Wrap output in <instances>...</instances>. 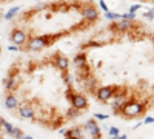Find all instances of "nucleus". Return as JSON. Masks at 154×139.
Segmentation results:
<instances>
[{"instance_id": "nucleus-1", "label": "nucleus", "mask_w": 154, "mask_h": 139, "mask_svg": "<svg viewBox=\"0 0 154 139\" xmlns=\"http://www.w3.org/2000/svg\"><path fill=\"white\" fill-rule=\"evenodd\" d=\"M146 108H148V107H146L143 102L134 99V97H130V99L125 102V105L122 107L120 114L125 116L126 119H134V117H139V116L145 114Z\"/></svg>"}, {"instance_id": "nucleus-2", "label": "nucleus", "mask_w": 154, "mask_h": 139, "mask_svg": "<svg viewBox=\"0 0 154 139\" xmlns=\"http://www.w3.org/2000/svg\"><path fill=\"white\" fill-rule=\"evenodd\" d=\"M66 97H68L69 104H71L74 108H77V110H85V108H88V99H86L83 94L74 93V91L71 90V87L68 88V91H66Z\"/></svg>"}, {"instance_id": "nucleus-3", "label": "nucleus", "mask_w": 154, "mask_h": 139, "mask_svg": "<svg viewBox=\"0 0 154 139\" xmlns=\"http://www.w3.org/2000/svg\"><path fill=\"white\" fill-rule=\"evenodd\" d=\"M49 36H36L31 37L28 42H26V50L28 51H40L42 48H45L48 43H51L52 40H49Z\"/></svg>"}, {"instance_id": "nucleus-4", "label": "nucleus", "mask_w": 154, "mask_h": 139, "mask_svg": "<svg viewBox=\"0 0 154 139\" xmlns=\"http://www.w3.org/2000/svg\"><path fill=\"white\" fill-rule=\"evenodd\" d=\"M117 87H114V85H106V87H100V88H97V91H96V97H97V101H100V102H106V101H110L112 96L116 94V91H117Z\"/></svg>"}, {"instance_id": "nucleus-5", "label": "nucleus", "mask_w": 154, "mask_h": 139, "mask_svg": "<svg viewBox=\"0 0 154 139\" xmlns=\"http://www.w3.org/2000/svg\"><path fill=\"white\" fill-rule=\"evenodd\" d=\"M83 130L92 138H102V133H100V127L99 124L94 119H88L83 125Z\"/></svg>"}, {"instance_id": "nucleus-6", "label": "nucleus", "mask_w": 154, "mask_h": 139, "mask_svg": "<svg viewBox=\"0 0 154 139\" xmlns=\"http://www.w3.org/2000/svg\"><path fill=\"white\" fill-rule=\"evenodd\" d=\"M26 39H28V36H26V33L23 30H19V28H16V30H12L11 34H9V40L12 42V43H16V45H23Z\"/></svg>"}, {"instance_id": "nucleus-7", "label": "nucleus", "mask_w": 154, "mask_h": 139, "mask_svg": "<svg viewBox=\"0 0 154 139\" xmlns=\"http://www.w3.org/2000/svg\"><path fill=\"white\" fill-rule=\"evenodd\" d=\"M82 16L83 19L86 20V22H94V20L99 19V11L94 8V6H85V8L82 9Z\"/></svg>"}, {"instance_id": "nucleus-8", "label": "nucleus", "mask_w": 154, "mask_h": 139, "mask_svg": "<svg viewBox=\"0 0 154 139\" xmlns=\"http://www.w3.org/2000/svg\"><path fill=\"white\" fill-rule=\"evenodd\" d=\"M52 64H54L60 71H66V70H68V67H69V60L65 57V56H62V54H57L54 59H52Z\"/></svg>"}, {"instance_id": "nucleus-9", "label": "nucleus", "mask_w": 154, "mask_h": 139, "mask_svg": "<svg viewBox=\"0 0 154 139\" xmlns=\"http://www.w3.org/2000/svg\"><path fill=\"white\" fill-rule=\"evenodd\" d=\"M19 113L22 119H32L34 117V110H32L31 105H22L19 108Z\"/></svg>"}, {"instance_id": "nucleus-10", "label": "nucleus", "mask_w": 154, "mask_h": 139, "mask_svg": "<svg viewBox=\"0 0 154 139\" xmlns=\"http://www.w3.org/2000/svg\"><path fill=\"white\" fill-rule=\"evenodd\" d=\"M5 107L8 108V110H16L19 107L17 97L14 94H8V96H6V99H5Z\"/></svg>"}, {"instance_id": "nucleus-11", "label": "nucleus", "mask_w": 154, "mask_h": 139, "mask_svg": "<svg viewBox=\"0 0 154 139\" xmlns=\"http://www.w3.org/2000/svg\"><path fill=\"white\" fill-rule=\"evenodd\" d=\"M66 138H77V139H82L83 138V130L80 127H72L71 130H66L65 133Z\"/></svg>"}, {"instance_id": "nucleus-12", "label": "nucleus", "mask_w": 154, "mask_h": 139, "mask_svg": "<svg viewBox=\"0 0 154 139\" xmlns=\"http://www.w3.org/2000/svg\"><path fill=\"white\" fill-rule=\"evenodd\" d=\"M74 65H76L77 68L86 65V54H85V53H79V54L76 56V57H74Z\"/></svg>"}, {"instance_id": "nucleus-13", "label": "nucleus", "mask_w": 154, "mask_h": 139, "mask_svg": "<svg viewBox=\"0 0 154 139\" xmlns=\"http://www.w3.org/2000/svg\"><path fill=\"white\" fill-rule=\"evenodd\" d=\"M3 85H5V90H8V91H11V90L16 88V79L14 76H9V77H6L3 80Z\"/></svg>"}, {"instance_id": "nucleus-14", "label": "nucleus", "mask_w": 154, "mask_h": 139, "mask_svg": "<svg viewBox=\"0 0 154 139\" xmlns=\"http://www.w3.org/2000/svg\"><path fill=\"white\" fill-rule=\"evenodd\" d=\"M19 11H20V8H19V6H14V8H11V9H9L8 12L5 14V16H3V19H5V20H11V19L14 17L16 14L19 12Z\"/></svg>"}, {"instance_id": "nucleus-15", "label": "nucleus", "mask_w": 154, "mask_h": 139, "mask_svg": "<svg viewBox=\"0 0 154 139\" xmlns=\"http://www.w3.org/2000/svg\"><path fill=\"white\" fill-rule=\"evenodd\" d=\"M105 17L112 22V20H119V19H122V14H119V12H111V11H106V12H105Z\"/></svg>"}, {"instance_id": "nucleus-16", "label": "nucleus", "mask_w": 154, "mask_h": 139, "mask_svg": "<svg viewBox=\"0 0 154 139\" xmlns=\"http://www.w3.org/2000/svg\"><path fill=\"white\" fill-rule=\"evenodd\" d=\"M11 138H23V131L20 130L19 127H12V130L8 133Z\"/></svg>"}, {"instance_id": "nucleus-17", "label": "nucleus", "mask_w": 154, "mask_h": 139, "mask_svg": "<svg viewBox=\"0 0 154 139\" xmlns=\"http://www.w3.org/2000/svg\"><path fill=\"white\" fill-rule=\"evenodd\" d=\"M79 111H80V110H77V108H74V107L71 105V108L66 111V116H68V117H77V116L80 114Z\"/></svg>"}, {"instance_id": "nucleus-18", "label": "nucleus", "mask_w": 154, "mask_h": 139, "mask_svg": "<svg viewBox=\"0 0 154 139\" xmlns=\"http://www.w3.org/2000/svg\"><path fill=\"white\" fill-rule=\"evenodd\" d=\"M63 80H65V83H66L68 87L72 85V77H71V74H68L66 71H65V74H63Z\"/></svg>"}, {"instance_id": "nucleus-19", "label": "nucleus", "mask_w": 154, "mask_h": 139, "mask_svg": "<svg viewBox=\"0 0 154 139\" xmlns=\"http://www.w3.org/2000/svg\"><path fill=\"white\" fill-rule=\"evenodd\" d=\"M108 133H110V136H112V138H117L119 135H120V131H119V128H116V127H111L110 130H108Z\"/></svg>"}, {"instance_id": "nucleus-20", "label": "nucleus", "mask_w": 154, "mask_h": 139, "mask_svg": "<svg viewBox=\"0 0 154 139\" xmlns=\"http://www.w3.org/2000/svg\"><path fill=\"white\" fill-rule=\"evenodd\" d=\"M2 128H3V131H5V133L8 135L9 131L12 130V124H9V122H6V121H5V124L2 125Z\"/></svg>"}, {"instance_id": "nucleus-21", "label": "nucleus", "mask_w": 154, "mask_h": 139, "mask_svg": "<svg viewBox=\"0 0 154 139\" xmlns=\"http://www.w3.org/2000/svg\"><path fill=\"white\" fill-rule=\"evenodd\" d=\"M86 48H91V46H102V43L100 42H96V40H90L88 43H85Z\"/></svg>"}, {"instance_id": "nucleus-22", "label": "nucleus", "mask_w": 154, "mask_h": 139, "mask_svg": "<svg viewBox=\"0 0 154 139\" xmlns=\"http://www.w3.org/2000/svg\"><path fill=\"white\" fill-rule=\"evenodd\" d=\"M94 119H97V121H105V119H108V114H100V113H96V114H94Z\"/></svg>"}, {"instance_id": "nucleus-23", "label": "nucleus", "mask_w": 154, "mask_h": 139, "mask_svg": "<svg viewBox=\"0 0 154 139\" xmlns=\"http://www.w3.org/2000/svg\"><path fill=\"white\" fill-rule=\"evenodd\" d=\"M99 5H100V8H102V11H108V6H106V3L103 2V0H99Z\"/></svg>"}, {"instance_id": "nucleus-24", "label": "nucleus", "mask_w": 154, "mask_h": 139, "mask_svg": "<svg viewBox=\"0 0 154 139\" xmlns=\"http://www.w3.org/2000/svg\"><path fill=\"white\" fill-rule=\"evenodd\" d=\"M8 50H9V51H19V45H16V43H14V45H9Z\"/></svg>"}, {"instance_id": "nucleus-25", "label": "nucleus", "mask_w": 154, "mask_h": 139, "mask_svg": "<svg viewBox=\"0 0 154 139\" xmlns=\"http://www.w3.org/2000/svg\"><path fill=\"white\" fill-rule=\"evenodd\" d=\"M139 8H140V5H133L131 8H130V11H131V12H136Z\"/></svg>"}, {"instance_id": "nucleus-26", "label": "nucleus", "mask_w": 154, "mask_h": 139, "mask_svg": "<svg viewBox=\"0 0 154 139\" xmlns=\"http://www.w3.org/2000/svg\"><path fill=\"white\" fill-rule=\"evenodd\" d=\"M145 122H146V124H148V122H154V117H148V116H146V117H145Z\"/></svg>"}, {"instance_id": "nucleus-27", "label": "nucleus", "mask_w": 154, "mask_h": 139, "mask_svg": "<svg viewBox=\"0 0 154 139\" xmlns=\"http://www.w3.org/2000/svg\"><path fill=\"white\" fill-rule=\"evenodd\" d=\"M59 133H60V135H65L66 130H65V128H59Z\"/></svg>"}, {"instance_id": "nucleus-28", "label": "nucleus", "mask_w": 154, "mask_h": 139, "mask_svg": "<svg viewBox=\"0 0 154 139\" xmlns=\"http://www.w3.org/2000/svg\"><path fill=\"white\" fill-rule=\"evenodd\" d=\"M5 124V119H3V117L2 116H0V128H2V125Z\"/></svg>"}, {"instance_id": "nucleus-29", "label": "nucleus", "mask_w": 154, "mask_h": 139, "mask_svg": "<svg viewBox=\"0 0 154 139\" xmlns=\"http://www.w3.org/2000/svg\"><path fill=\"white\" fill-rule=\"evenodd\" d=\"M0 56H2V50H0Z\"/></svg>"}, {"instance_id": "nucleus-30", "label": "nucleus", "mask_w": 154, "mask_h": 139, "mask_svg": "<svg viewBox=\"0 0 154 139\" xmlns=\"http://www.w3.org/2000/svg\"><path fill=\"white\" fill-rule=\"evenodd\" d=\"M37 2H40V0H37Z\"/></svg>"}]
</instances>
